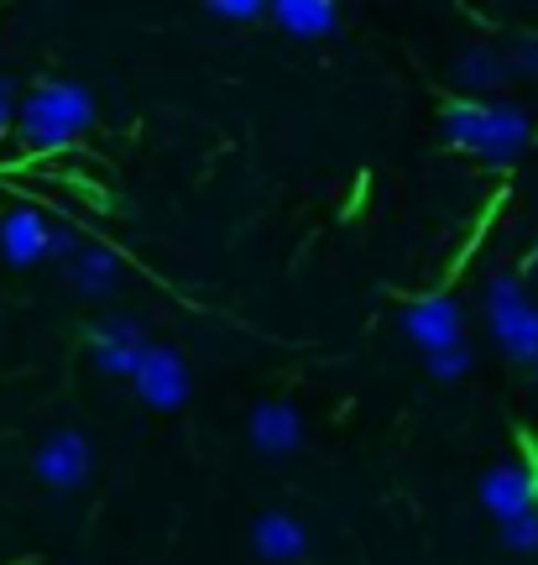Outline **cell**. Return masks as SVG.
Listing matches in <instances>:
<instances>
[{
  "mask_svg": "<svg viewBox=\"0 0 538 565\" xmlns=\"http://www.w3.org/2000/svg\"><path fill=\"white\" fill-rule=\"evenodd\" d=\"M147 320L141 315H105V320L89 324V351H95V366L105 377H120L131 383L137 377L141 356H147Z\"/></svg>",
  "mask_w": 538,
  "mask_h": 565,
  "instance_id": "4",
  "label": "cell"
},
{
  "mask_svg": "<svg viewBox=\"0 0 538 565\" xmlns=\"http://www.w3.org/2000/svg\"><path fill=\"white\" fill-rule=\"evenodd\" d=\"M497 540L513 550V555H538V508H534V513L507 519V524H497Z\"/></svg>",
  "mask_w": 538,
  "mask_h": 565,
  "instance_id": "16",
  "label": "cell"
},
{
  "mask_svg": "<svg viewBox=\"0 0 538 565\" xmlns=\"http://www.w3.org/2000/svg\"><path fill=\"white\" fill-rule=\"evenodd\" d=\"M131 387H137V398L147 408H183L189 404V393H194V372H189V362H183V351H173V345H147V356H141L137 377H131Z\"/></svg>",
  "mask_w": 538,
  "mask_h": 565,
  "instance_id": "5",
  "label": "cell"
},
{
  "mask_svg": "<svg viewBox=\"0 0 538 565\" xmlns=\"http://www.w3.org/2000/svg\"><path fill=\"white\" fill-rule=\"evenodd\" d=\"M471 366H476V345L471 341L444 345V351H429V356H423V372H429L434 383H460Z\"/></svg>",
  "mask_w": 538,
  "mask_h": 565,
  "instance_id": "15",
  "label": "cell"
},
{
  "mask_svg": "<svg viewBox=\"0 0 538 565\" xmlns=\"http://www.w3.org/2000/svg\"><path fill=\"white\" fill-rule=\"evenodd\" d=\"M476 498H481V508H486L497 524L518 519V513H534V508H538V477H534V466H513V461L492 466V471L481 477Z\"/></svg>",
  "mask_w": 538,
  "mask_h": 565,
  "instance_id": "8",
  "label": "cell"
},
{
  "mask_svg": "<svg viewBox=\"0 0 538 565\" xmlns=\"http://www.w3.org/2000/svg\"><path fill=\"white\" fill-rule=\"evenodd\" d=\"M89 471H95V445L84 429H53L32 450V477L47 492H79L89 482Z\"/></svg>",
  "mask_w": 538,
  "mask_h": 565,
  "instance_id": "3",
  "label": "cell"
},
{
  "mask_svg": "<svg viewBox=\"0 0 538 565\" xmlns=\"http://www.w3.org/2000/svg\"><path fill=\"white\" fill-rule=\"evenodd\" d=\"M267 21H278L288 38L314 42V38H330V32H335L340 6L335 0H272V6H267Z\"/></svg>",
  "mask_w": 538,
  "mask_h": 565,
  "instance_id": "14",
  "label": "cell"
},
{
  "mask_svg": "<svg viewBox=\"0 0 538 565\" xmlns=\"http://www.w3.org/2000/svg\"><path fill=\"white\" fill-rule=\"evenodd\" d=\"M95 126V95L74 79H42L21 95L17 141L26 152H63Z\"/></svg>",
  "mask_w": 538,
  "mask_h": 565,
  "instance_id": "1",
  "label": "cell"
},
{
  "mask_svg": "<svg viewBox=\"0 0 538 565\" xmlns=\"http://www.w3.org/2000/svg\"><path fill=\"white\" fill-rule=\"evenodd\" d=\"M246 435H251L261 456H293L303 445V414L293 404H282V398H267V404L251 408Z\"/></svg>",
  "mask_w": 538,
  "mask_h": 565,
  "instance_id": "13",
  "label": "cell"
},
{
  "mask_svg": "<svg viewBox=\"0 0 538 565\" xmlns=\"http://www.w3.org/2000/svg\"><path fill=\"white\" fill-rule=\"evenodd\" d=\"M17 110H21V100H17V84L0 74V137L6 131H17Z\"/></svg>",
  "mask_w": 538,
  "mask_h": 565,
  "instance_id": "19",
  "label": "cell"
},
{
  "mask_svg": "<svg viewBox=\"0 0 538 565\" xmlns=\"http://www.w3.org/2000/svg\"><path fill=\"white\" fill-rule=\"evenodd\" d=\"M481 309H486V324H492L502 351L518 366H534L538 362V303L528 299L518 273H492L486 294H481Z\"/></svg>",
  "mask_w": 538,
  "mask_h": 565,
  "instance_id": "2",
  "label": "cell"
},
{
  "mask_svg": "<svg viewBox=\"0 0 538 565\" xmlns=\"http://www.w3.org/2000/svg\"><path fill=\"white\" fill-rule=\"evenodd\" d=\"M450 79L465 89V100H486L492 89H502V84H513L518 74H513V53L507 47H492V42H476V47H465L455 58V68H450Z\"/></svg>",
  "mask_w": 538,
  "mask_h": 565,
  "instance_id": "11",
  "label": "cell"
},
{
  "mask_svg": "<svg viewBox=\"0 0 538 565\" xmlns=\"http://www.w3.org/2000/svg\"><path fill=\"white\" fill-rule=\"evenodd\" d=\"M251 550L272 565H293L309 555V524H303L299 513H282V508L257 513L251 519Z\"/></svg>",
  "mask_w": 538,
  "mask_h": 565,
  "instance_id": "12",
  "label": "cell"
},
{
  "mask_svg": "<svg viewBox=\"0 0 538 565\" xmlns=\"http://www.w3.org/2000/svg\"><path fill=\"white\" fill-rule=\"evenodd\" d=\"M528 466H534V477H538V440H528Z\"/></svg>",
  "mask_w": 538,
  "mask_h": 565,
  "instance_id": "20",
  "label": "cell"
},
{
  "mask_svg": "<svg viewBox=\"0 0 538 565\" xmlns=\"http://www.w3.org/2000/svg\"><path fill=\"white\" fill-rule=\"evenodd\" d=\"M507 53H513V74H518V79H538V42L534 38L513 42Z\"/></svg>",
  "mask_w": 538,
  "mask_h": 565,
  "instance_id": "18",
  "label": "cell"
},
{
  "mask_svg": "<svg viewBox=\"0 0 538 565\" xmlns=\"http://www.w3.org/2000/svg\"><path fill=\"white\" fill-rule=\"evenodd\" d=\"M528 273H534V278H538V242H534V257H528Z\"/></svg>",
  "mask_w": 538,
  "mask_h": 565,
  "instance_id": "21",
  "label": "cell"
},
{
  "mask_svg": "<svg viewBox=\"0 0 538 565\" xmlns=\"http://www.w3.org/2000/svg\"><path fill=\"white\" fill-rule=\"evenodd\" d=\"M528 141H534V116H528L523 105H513V100H486L481 105L476 141H471V152H476L481 162L502 168V162L518 158Z\"/></svg>",
  "mask_w": 538,
  "mask_h": 565,
  "instance_id": "6",
  "label": "cell"
},
{
  "mask_svg": "<svg viewBox=\"0 0 538 565\" xmlns=\"http://www.w3.org/2000/svg\"><path fill=\"white\" fill-rule=\"evenodd\" d=\"M528 372H534V383H538V362H534V366H528Z\"/></svg>",
  "mask_w": 538,
  "mask_h": 565,
  "instance_id": "22",
  "label": "cell"
},
{
  "mask_svg": "<svg viewBox=\"0 0 538 565\" xmlns=\"http://www.w3.org/2000/svg\"><path fill=\"white\" fill-rule=\"evenodd\" d=\"M63 278H68V288H74L79 299L105 303V299H116L120 294V282H126V263H120L105 242H84L79 252L63 263Z\"/></svg>",
  "mask_w": 538,
  "mask_h": 565,
  "instance_id": "9",
  "label": "cell"
},
{
  "mask_svg": "<svg viewBox=\"0 0 538 565\" xmlns=\"http://www.w3.org/2000/svg\"><path fill=\"white\" fill-rule=\"evenodd\" d=\"M402 335L429 356V351L465 341V315H460V303L450 294H423V299H413L402 309Z\"/></svg>",
  "mask_w": 538,
  "mask_h": 565,
  "instance_id": "7",
  "label": "cell"
},
{
  "mask_svg": "<svg viewBox=\"0 0 538 565\" xmlns=\"http://www.w3.org/2000/svg\"><path fill=\"white\" fill-rule=\"evenodd\" d=\"M0 257L11 267H37L53 257V225L42 221L37 210H6L0 215Z\"/></svg>",
  "mask_w": 538,
  "mask_h": 565,
  "instance_id": "10",
  "label": "cell"
},
{
  "mask_svg": "<svg viewBox=\"0 0 538 565\" xmlns=\"http://www.w3.org/2000/svg\"><path fill=\"white\" fill-rule=\"evenodd\" d=\"M204 17L209 21H261L267 17V6H261V0H209Z\"/></svg>",
  "mask_w": 538,
  "mask_h": 565,
  "instance_id": "17",
  "label": "cell"
}]
</instances>
